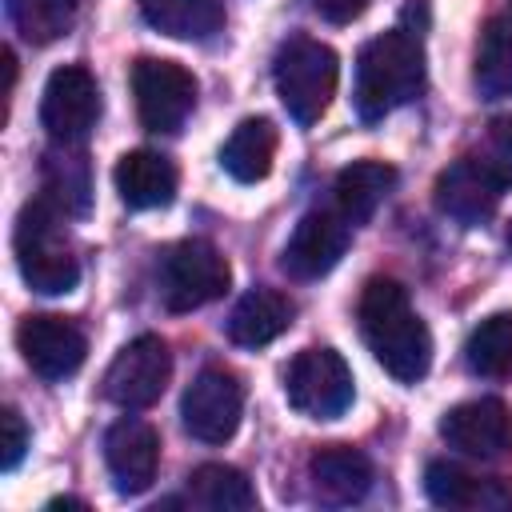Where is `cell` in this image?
I'll list each match as a JSON object with an SVG mask.
<instances>
[{"label":"cell","instance_id":"cell-21","mask_svg":"<svg viewBox=\"0 0 512 512\" xmlns=\"http://www.w3.org/2000/svg\"><path fill=\"white\" fill-rule=\"evenodd\" d=\"M424 492L440 508H504L508 504V492L496 480H480V476H472V472H464L460 464H448V460L428 464Z\"/></svg>","mask_w":512,"mask_h":512},{"label":"cell","instance_id":"cell-3","mask_svg":"<svg viewBox=\"0 0 512 512\" xmlns=\"http://www.w3.org/2000/svg\"><path fill=\"white\" fill-rule=\"evenodd\" d=\"M12 248H16V268L32 292L60 296V292L76 288L80 260H76V248H72L68 228L60 220V208L48 196H36L20 208Z\"/></svg>","mask_w":512,"mask_h":512},{"label":"cell","instance_id":"cell-18","mask_svg":"<svg viewBox=\"0 0 512 512\" xmlns=\"http://www.w3.org/2000/svg\"><path fill=\"white\" fill-rule=\"evenodd\" d=\"M292 316H296V304L276 292V288H252L236 300L232 316H228V340L240 344V348H264L272 344L276 336H284L292 328Z\"/></svg>","mask_w":512,"mask_h":512},{"label":"cell","instance_id":"cell-19","mask_svg":"<svg viewBox=\"0 0 512 512\" xmlns=\"http://www.w3.org/2000/svg\"><path fill=\"white\" fill-rule=\"evenodd\" d=\"M392 188H396V168L392 164H384V160H356V164L336 172L332 200H336V212L356 228V224L376 216V208L388 200Z\"/></svg>","mask_w":512,"mask_h":512},{"label":"cell","instance_id":"cell-11","mask_svg":"<svg viewBox=\"0 0 512 512\" xmlns=\"http://www.w3.org/2000/svg\"><path fill=\"white\" fill-rule=\"evenodd\" d=\"M16 348L24 356V364L44 376V380H68L84 356H88V336L80 332V324H72L68 316H24L16 328Z\"/></svg>","mask_w":512,"mask_h":512},{"label":"cell","instance_id":"cell-2","mask_svg":"<svg viewBox=\"0 0 512 512\" xmlns=\"http://www.w3.org/2000/svg\"><path fill=\"white\" fill-rule=\"evenodd\" d=\"M424 92V44L420 36L392 28L372 36L356 56V112L360 120H384Z\"/></svg>","mask_w":512,"mask_h":512},{"label":"cell","instance_id":"cell-25","mask_svg":"<svg viewBox=\"0 0 512 512\" xmlns=\"http://www.w3.org/2000/svg\"><path fill=\"white\" fill-rule=\"evenodd\" d=\"M188 500L208 512H248L256 508V488L232 464H200L188 476Z\"/></svg>","mask_w":512,"mask_h":512},{"label":"cell","instance_id":"cell-17","mask_svg":"<svg viewBox=\"0 0 512 512\" xmlns=\"http://www.w3.org/2000/svg\"><path fill=\"white\" fill-rule=\"evenodd\" d=\"M308 480H312V492L324 504H356L372 488V460L360 448L328 444V448H316L312 452Z\"/></svg>","mask_w":512,"mask_h":512},{"label":"cell","instance_id":"cell-5","mask_svg":"<svg viewBox=\"0 0 512 512\" xmlns=\"http://www.w3.org/2000/svg\"><path fill=\"white\" fill-rule=\"evenodd\" d=\"M284 396L308 420H336L348 412L356 388L336 348H304L284 368Z\"/></svg>","mask_w":512,"mask_h":512},{"label":"cell","instance_id":"cell-27","mask_svg":"<svg viewBox=\"0 0 512 512\" xmlns=\"http://www.w3.org/2000/svg\"><path fill=\"white\" fill-rule=\"evenodd\" d=\"M4 8H8L12 28L28 44H52L68 36L76 20V0H4Z\"/></svg>","mask_w":512,"mask_h":512},{"label":"cell","instance_id":"cell-13","mask_svg":"<svg viewBox=\"0 0 512 512\" xmlns=\"http://www.w3.org/2000/svg\"><path fill=\"white\" fill-rule=\"evenodd\" d=\"M440 436L448 448L476 456V460H500L512 452V412L496 396L464 400L440 416Z\"/></svg>","mask_w":512,"mask_h":512},{"label":"cell","instance_id":"cell-31","mask_svg":"<svg viewBox=\"0 0 512 512\" xmlns=\"http://www.w3.org/2000/svg\"><path fill=\"white\" fill-rule=\"evenodd\" d=\"M48 508H84V500H72V496H56V500H48Z\"/></svg>","mask_w":512,"mask_h":512},{"label":"cell","instance_id":"cell-20","mask_svg":"<svg viewBox=\"0 0 512 512\" xmlns=\"http://www.w3.org/2000/svg\"><path fill=\"white\" fill-rule=\"evenodd\" d=\"M272 160H276V128L272 120L264 116H248L232 128V136L224 140L220 148V164L232 180L240 184H256L272 172Z\"/></svg>","mask_w":512,"mask_h":512},{"label":"cell","instance_id":"cell-28","mask_svg":"<svg viewBox=\"0 0 512 512\" xmlns=\"http://www.w3.org/2000/svg\"><path fill=\"white\" fill-rule=\"evenodd\" d=\"M476 160H480L504 188H512V116H496V120L488 124Z\"/></svg>","mask_w":512,"mask_h":512},{"label":"cell","instance_id":"cell-14","mask_svg":"<svg viewBox=\"0 0 512 512\" xmlns=\"http://www.w3.org/2000/svg\"><path fill=\"white\" fill-rule=\"evenodd\" d=\"M500 196H504V184H500L476 156L452 160V164L436 176V188H432L436 208H440L448 220L464 224V228L484 224V220L496 212Z\"/></svg>","mask_w":512,"mask_h":512},{"label":"cell","instance_id":"cell-16","mask_svg":"<svg viewBox=\"0 0 512 512\" xmlns=\"http://www.w3.org/2000/svg\"><path fill=\"white\" fill-rule=\"evenodd\" d=\"M116 192L128 208H164L176 200V184H180V172L168 156L152 152V148H132L116 160Z\"/></svg>","mask_w":512,"mask_h":512},{"label":"cell","instance_id":"cell-6","mask_svg":"<svg viewBox=\"0 0 512 512\" xmlns=\"http://www.w3.org/2000/svg\"><path fill=\"white\" fill-rule=\"evenodd\" d=\"M232 284V268L208 240H180L160 260V296L172 312H192L220 300Z\"/></svg>","mask_w":512,"mask_h":512},{"label":"cell","instance_id":"cell-22","mask_svg":"<svg viewBox=\"0 0 512 512\" xmlns=\"http://www.w3.org/2000/svg\"><path fill=\"white\" fill-rule=\"evenodd\" d=\"M44 196L64 212V216H84L92 200V172L88 156L76 144H56L44 156Z\"/></svg>","mask_w":512,"mask_h":512},{"label":"cell","instance_id":"cell-1","mask_svg":"<svg viewBox=\"0 0 512 512\" xmlns=\"http://www.w3.org/2000/svg\"><path fill=\"white\" fill-rule=\"evenodd\" d=\"M360 332L372 356L392 372L400 384H416L432 364V336L428 324L416 316L408 292L392 276H372L360 292Z\"/></svg>","mask_w":512,"mask_h":512},{"label":"cell","instance_id":"cell-15","mask_svg":"<svg viewBox=\"0 0 512 512\" xmlns=\"http://www.w3.org/2000/svg\"><path fill=\"white\" fill-rule=\"evenodd\" d=\"M104 464L112 472L116 492L136 496L156 480L160 468V436L148 420L140 416H120L104 432Z\"/></svg>","mask_w":512,"mask_h":512},{"label":"cell","instance_id":"cell-8","mask_svg":"<svg viewBox=\"0 0 512 512\" xmlns=\"http://www.w3.org/2000/svg\"><path fill=\"white\" fill-rule=\"evenodd\" d=\"M168 376H172V352H168V344L160 336H136L108 364V372H104V396L116 408H124V412L152 408L160 400V392L168 388Z\"/></svg>","mask_w":512,"mask_h":512},{"label":"cell","instance_id":"cell-30","mask_svg":"<svg viewBox=\"0 0 512 512\" xmlns=\"http://www.w3.org/2000/svg\"><path fill=\"white\" fill-rule=\"evenodd\" d=\"M312 8L332 24H348L368 8V0H312Z\"/></svg>","mask_w":512,"mask_h":512},{"label":"cell","instance_id":"cell-26","mask_svg":"<svg viewBox=\"0 0 512 512\" xmlns=\"http://www.w3.org/2000/svg\"><path fill=\"white\" fill-rule=\"evenodd\" d=\"M464 360L476 376H488V380L512 376V312H496V316L480 320L468 332Z\"/></svg>","mask_w":512,"mask_h":512},{"label":"cell","instance_id":"cell-24","mask_svg":"<svg viewBox=\"0 0 512 512\" xmlns=\"http://www.w3.org/2000/svg\"><path fill=\"white\" fill-rule=\"evenodd\" d=\"M140 12L172 40H208L224 24V0H140Z\"/></svg>","mask_w":512,"mask_h":512},{"label":"cell","instance_id":"cell-9","mask_svg":"<svg viewBox=\"0 0 512 512\" xmlns=\"http://www.w3.org/2000/svg\"><path fill=\"white\" fill-rule=\"evenodd\" d=\"M240 416H244V384L236 380V372L204 368L184 388L180 420H184L188 436H196L204 444H224L240 428Z\"/></svg>","mask_w":512,"mask_h":512},{"label":"cell","instance_id":"cell-12","mask_svg":"<svg viewBox=\"0 0 512 512\" xmlns=\"http://www.w3.org/2000/svg\"><path fill=\"white\" fill-rule=\"evenodd\" d=\"M348 236H352V224L336 208L304 212L300 224L292 228L284 252H280V268L292 280H320L324 272H332L340 264Z\"/></svg>","mask_w":512,"mask_h":512},{"label":"cell","instance_id":"cell-29","mask_svg":"<svg viewBox=\"0 0 512 512\" xmlns=\"http://www.w3.org/2000/svg\"><path fill=\"white\" fill-rule=\"evenodd\" d=\"M0 424H4L0 468H4V472H12V468L24 460V452H28V428H24V420H20V412H16V408H4V412H0Z\"/></svg>","mask_w":512,"mask_h":512},{"label":"cell","instance_id":"cell-4","mask_svg":"<svg viewBox=\"0 0 512 512\" xmlns=\"http://www.w3.org/2000/svg\"><path fill=\"white\" fill-rule=\"evenodd\" d=\"M272 80H276V96L288 108V116L300 128H308L328 112V104L336 96L340 60L328 44H320L312 36H292L280 44V52L272 60Z\"/></svg>","mask_w":512,"mask_h":512},{"label":"cell","instance_id":"cell-7","mask_svg":"<svg viewBox=\"0 0 512 512\" xmlns=\"http://www.w3.org/2000/svg\"><path fill=\"white\" fill-rule=\"evenodd\" d=\"M132 96L148 132H180L196 108V76L176 60L140 56L132 64Z\"/></svg>","mask_w":512,"mask_h":512},{"label":"cell","instance_id":"cell-32","mask_svg":"<svg viewBox=\"0 0 512 512\" xmlns=\"http://www.w3.org/2000/svg\"><path fill=\"white\" fill-rule=\"evenodd\" d=\"M508 248H512V224H508Z\"/></svg>","mask_w":512,"mask_h":512},{"label":"cell","instance_id":"cell-23","mask_svg":"<svg viewBox=\"0 0 512 512\" xmlns=\"http://www.w3.org/2000/svg\"><path fill=\"white\" fill-rule=\"evenodd\" d=\"M472 84L484 100L512 96V20L492 16L480 28L476 60H472Z\"/></svg>","mask_w":512,"mask_h":512},{"label":"cell","instance_id":"cell-10","mask_svg":"<svg viewBox=\"0 0 512 512\" xmlns=\"http://www.w3.org/2000/svg\"><path fill=\"white\" fill-rule=\"evenodd\" d=\"M100 120V88L88 68L64 64L48 76L40 100V124L48 128L52 144H80Z\"/></svg>","mask_w":512,"mask_h":512}]
</instances>
